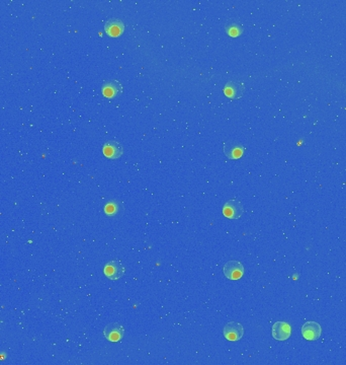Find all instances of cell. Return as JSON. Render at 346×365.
<instances>
[{
	"label": "cell",
	"instance_id": "obj_1",
	"mask_svg": "<svg viewBox=\"0 0 346 365\" xmlns=\"http://www.w3.org/2000/svg\"><path fill=\"white\" fill-rule=\"evenodd\" d=\"M244 213V207L238 200H230L223 207V214L230 219H238Z\"/></svg>",
	"mask_w": 346,
	"mask_h": 365
},
{
	"label": "cell",
	"instance_id": "obj_2",
	"mask_svg": "<svg viewBox=\"0 0 346 365\" xmlns=\"http://www.w3.org/2000/svg\"><path fill=\"white\" fill-rule=\"evenodd\" d=\"M224 274L229 280H239L244 275V266L238 261H229L224 266Z\"/></svg>",
	"mask_w": 346,
	"mask_h": 365
},
{
	"label": "cell",
	"instance_id": "obj_3",
	"mask_svg": "<svg viewBox=\"0 0 346 365\" xmlns=\"http://www.w3.org/2000/svg\"><path fill=\"white\" fill-rule=\"evenodd\" d=\"M125 267L123 266V264L120 262V261H110V262L106 263V265L104 266L103 269V273L104 275L109 279V280H119L120 278L123 277V275L125 274Z\"/></svg>",
	"mask_w": 346,
	"mask_h": 365
},
{
	"label": "cell",
	"instance_id": "obj_4",
	"mask_svg": "<svg viewBox=\"0 0 346 365\" xmlns=\"http://www.w3.org/2000/svg\"><path fill=\"white\" fill-rule=\"evenodd\" d=\"M224 337L229 341H239L244 335L243 326L237 322H230L224 327Z\"/></svg>",
	"mask_w": 346,
	"mask_h": 365
},
{
	"label": "cell",
	"instance_id": "obj_5",
	"mask_svg": "<svg viewBox=\"0 0 346 365\" xmlns=\"http://www.w3.org/2000/svg\"><path fill=\"white\" fill-rule=\"evenodd\" d=\"M102 152L103 155L108 160H118L123 155L124 148L119 142L109 140L104 143L102 147Z\"/></svg>",
	"mask_w": 346,
	"mask_h": 365
},
{
	"label": "cell",
	"instance_id": "obj_6",
	"mask_svg": "<svg viewBox=\"0 0 346 365\" xmlns=\"http://www.w3.org/2000/svg\"><path fill=\"white\" fill-rule=\"evenodd\" d=\"M245 147L238 141H227L224 144V153L230 160H238L243 155Z\"/></svg>",
	"mask_w": 346,
	"mask_h": 365
},
{
	"label": "cell",
	"instance_id": "obj_7",
	"mask_svg": "<svg viewBox=\"0 0 346 365\" xmlns=\"http://www.w3.org/2000/svg\"><path fill=\"white\" fill-rule=\"evenodd\" d=\"M124 333H125L124 327L118 323L108 324L103 330V335L105 339L108 340L109 342L120 341L123 338Z\"/></svg>",
	"mask_w": 346,
	"mask_h": 365
},
{
	"label": "cell",
	"instance_id": "obj_8",
	"mask_svg": "<svg viewBox=\"0 0 346 365\" xmlns=\"http://www.w3.org/2000/svg\"><path fill=\"white\" fill-rule=\"evenodd\" d=\"M321 326L316 322H307L302 327V335L308 341H316L321 337Z\"/></svg>",
	"mask_w": 346,
	"mask_h": 365
},
{
	"label": "cell",
	"instance_id": "obj_9",
	"mask_svg": "<svg viewBox=\"0 0 346 365\" xmlns=\"http://www.w3.org/2000/svg\"><path fill=\"white\" fill-rule=\"evenodd\" d=\"M244 91H245V86L240 81H234V80L229 81L226 83L224 87V93L226 94V96L232 99L241 97Z\"/></svg>",
	"mask_w": 346,
	"mask_h": 365
},
{
	"label": "cell",
	"instance_id": "obj_10",
	"mask_svg": "<svg viewBox=\"0 0 346 365\" xmlns=\"http://www.w3.org/2000/svg\"><path fill=\"white\" fill-rule=\"evenodd\" d=\"M291 326L285 322H276L272 327V337L278 341H284L291 337Z\"/></svg>",
	"mask_w": 346,
	"mask_h": 365
},
{
	"label": "cell",
	"instance_id": "obj_11",
	"mask_svg": "<svg viewBox=\"0 0 346 365\" xmlns=\"http://www.w3.org/2000/svg\"><path fill=\"white\" fill-rule=\"evenodd\" d=\"M101 92L105 97L113 98L121 95L123 92V86L118 80H108L103 83L101 87Z\"/></svg>",
	"mask_w": 346,
	"mask_h": 365
},
{
	"label": "cell",
	"instance_id": "obj_12",
	"mask_svg": "<svg viewBox=\"0 0 346 365\" xmlns=\"http://www.w3.org/2000/svg\"><path fill=\"white\" fill-rule=\"evenodd\" d=\"M104 31L109 37L117 38V37H120L124 33L125 25L121 20L112 19V20H109L105 24Z\"/></svg>",
	"mask_w": 346,
	"mask_h": 365
},
{
	"label": "cell",
	"instance_id": "obj_13",
	"mask_svg": "<svg viewBox=\"0 0 346 365\" xmlns=\"http://www.w3.org/2000/svg\"><path fill=\"white\" fill-rule=\"evenodd\" d=\"M121 208L122 206L118 201H109L104 206V213L107 216H114L120 213Z\"/></svg>",
	"mask_w": 346,
	"mask_h": 365
},
{
	"label": "cell",
	"instance_id": "obj_14",
	"mask_svg": "<svg viewBox=\"0 0 346 365\" xmlns=\"http://www.w3.org/2000/svg\"><path fill=\"white\" fill-rule=\"evenodd\" d=\"M226 32L230 37L237 38V37L242 35L243 27L240 24L232 23V24H229V25L226 26Z\"/></svg>",
	"mask_w": 346,
	"mask_h": 365
}]
</instances>
